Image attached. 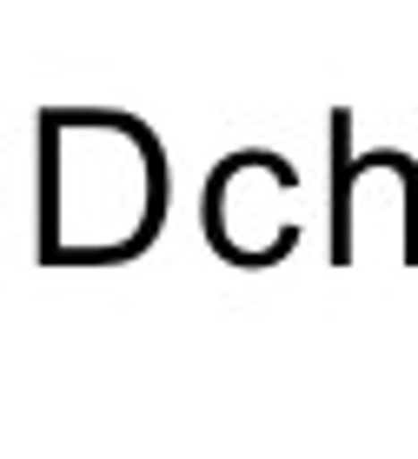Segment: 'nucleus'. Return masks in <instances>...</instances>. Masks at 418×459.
<instances>
[{
    "mask_svg": "<svg viewBox=\"0 0 418 459\" xmlns=\"http://www.w3.org/2000/svg\"><path fill=\"white\" fill-rule=\"evenodd\" d=\"M54 194L67 213V240L107 247V240H140L153 220V153L126 120H93L67 126V153L54 167Z\"/></svg>",
    "mask_w": 418,
    "mask_h": 459,
    "instance_id": "obj_1",
    "label": "nucleus"
}]
</instances>
